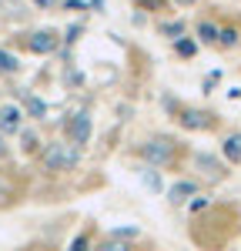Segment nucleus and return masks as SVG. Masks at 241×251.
I'll return each mask as SVG.
<instances>
[{
    "label": "nucleus",
    "instance_id": "obj_21",
    "mask_svg": "<svg viewBox=\"0 0 241 251\" xmlns=\"http://www.w3.org/2000/svg\"><path fill=\"white\" fill-rule=\"evenodd\" d=\"M218 84H221V71H211V74L204 77L201 87H204V94H215V87H218Z\"/></svg>",
    "mask_w": 241,
    "mask_h": 251
},
{
    "label": "nucleus",
    "instance_id": "obj_27",
    "mask_svg": "<svg viewBox=\"0 0 241 251\" xmlns=\"http://www.w3.org/2000/svg\"><path fill=\"white\" fill-rule=\"evenodd\" d=\"M228 97H231V100H241V87H231V91H228Z\"/></svg>",
    "mask_w": 241,
    "mask_h": 251
},
{
    "label": "nucleus",
    "instance_id": "obj_6",
    "mask_svg": "<svg viewBox=\"0 0 241 251\" xmlns=\"http://www.w3.org/2000/svg\"><path fill=\"white\" fill-rule=\"evenodd\" d=\"M201 188H204V184H201L198 177H178V181L168 188V204H171V208H181V204H188L191 198H198Z\"/></svg>",
    "mask_w": 241,
    "mask_h": 251
},
{
    "label": "nucleus",
    "instance_id": "obj_28",
    "mask_svg": "<svg viewBox=\"0 0 241 251\" xmlns=\"http://www.w3.org/2000/svg\"><path fill=\"white\" fill-rule=\"evenodd\" d=\"M91 3H94V7H97V10H104V0H91Z\"/></svg>",
    "mask_w": 241,
    "mask_h": 251
},
{
    "label": "nucleus",
    "instance_id": "obj_20",
    "mask_svg": "<svg viewBox=\"0 0 241 251\" xmlns=\"http://www.w3.org/2000/svg\"><path fill=\"white\" fill-rule=\"evenodd\" d=\"M111 238H120V241H134V238H141V228H114V231H111Z\"/></svg>",
    "mask_w": 241,
    "mask_h": 251
},
{
    "label": "nucleus",
    "instance_id": "obj_23",
    "mask_svg": "<svg viewBox=\"0 0 241 251\" xmlns=\"http://www.w3.org/2000/svg\"><path fill=\"white\" fill-rule=\"evenodd\" d=\"M20 141H24V151H34V148H37V134H34V131H27V127L20 131Z\"/></svg>",
    "mask_w": 241,
    "mask_h": 251
},
{
    "label": "nucleus",
    "instance_id": "obj_7",
    "mask_svg": "<svg viewBox=\"0 0 241 251\" xmlns=\"http://www.w3.org/2000/svg\"><path fill=\"white\" fill-rule=\"evenodd\" d=\"M24 107L20 104H0V134H20L24 131Z\"/></svg>",
    "mask_w": 241,
    "mask_h": 251
},
{
    "label": "nucleus",
    "instance_id": "obj_19",
    "mask_svg": "<svg viewBox=\"0 0 241 251\" xmlns=\"http://www.w3.org/2000/svg\"><path fill=\"white\" fill-rule=\"evenodd\" d=\"M97 251H134L131 248V241H120V238H107V241H100Z\"/></svg>",
    "mask_w": 241,
    "mask_h": 251
},
{
    "label": "nucleus",
    "instance_id": "obj_26",
    "mask_svg": "<svg viewBox=\"0 0 241 251\" xmlns=\"http://www.w3.org/2000/svg\"><path fill=\"white\" fill-rule=\"evenodd\" d=\"M171 3H174V7H194L198 0H171Z\"/></svg>",
    "mask_w": 241,
    "mask_h": 251
},
{
    "label": "nucleus",
    "instance_id": "obj_1",
    "mask_svg": "<svg viewBox=\"0 0 241 251\" xmlns=\"http://www.w3.org/2000/svg\"><path fill=\"white\" fill-rule=\"evenodd\" d=\"M138 154L147 168H158V171L161 168H171L174 157H178V141L164 137V134H154V137H147V141L138 144Z\"/></svg>",
    "mask_w": 241,
    "mask_h": 251
},
{
    "label": "nucleus",
    "instance_id": "obj_22",
    "mask_svg": "<svg viewBox=\"0 0 241 251\" xmlns=\"http://www.w3.org/2000/svg\"><path fill=\"white\" fill-rule=\"evenodd\" d=\"M67 251H91V238H87V234H77V238L71 241V248H67Z\"/></svg>",
    "mask_w": 241,
    "mask_h": 251
},
{
    "label": "nucleus",
    "instance_id": "obj_15",
    "mask_svg": "<svg viewBox=\"0 0 241 251\" xmlns=\"http://www.w3.org/2000/svg\"><path fill=\"white\" fill-rule=\"evenodd\" d=\"M184 208H188L191 218H198V214H204V211H211V208H215V198H211V194H198V198H191Z\"/></svg>",
    "mask_w": 241,
    "mask_h": 251
},
{
    "label": "nucleus",
    "instance_id": "obj_17",
    "mask_svg": "<svg viewBox=\"0 0 241 251\" xmlns=\"http://www.w3.org/2000/svg\"><path fill=\"white\" fill-rule=\"evenodd\" d=\"M134 7L138 10H151V14H161V10L168 14L171 10V0H134Z\"/></svg>",
    "mask_w": 241,
    "mask_h": 251
},
{
    "label": "nucleus",
    "instance_id": "obj_24",
    "mask_svg": "<svg viewBox=\"0 0 241 251\" xmlns=\"http://www.w3.org/2000/svg\"><path fill=\"white\" fill-rule=\"evenodd\" d=\"M67 7H71V10H87V3H84V0H67Z\"/></svg>",
    "mask_w": 241,
    "mask_h": 251
},
{
    "label": "nucleus",
    "instance_id": "obj_11",
    "mask_svg": "<svg viewBox=\"0 0 241 251\" xmlns=\"http://www.w3.org/2000/svg\"><path fill=\"white\" fill-rule=\"evenodd\" d=\"M218 20L211 17H201L198 24H194V40H198L201 47H218Z\"/></svg>",
    "mask_w": 241,
    "mask_h": 251
},
{
    "label": "nucleus",
    "instance_id": "obj_10",
    "mask_svg": "<svg viewBox=\"0 0 241 251\" xmlns=\"http://www.w3.org/2000/svg\"><path fill=\"white\" fill-rule=\"evenodd\" d=\"M218 151H221V157H224L231 168H241V131H231V134L221 137Z\"/></svg>",
    "mask_w": 241,
    "mask_h": 251
},
{
    "label": "nucleus",
    "instance_id": "obj_9",
    "mask_svg": "<svg viewBox=\"0 0 241 251\" xmlns=\"http://www.w3.org/2000/svg\"><path fill=\"white\" fill-rule=\"evenodd\" d=\"M241 47V24H221L218 27V47L215 50H224V54H231V50H238Z\"/></svg>",
    "mask_w": 241,
    "mask_h": 251
},
{
    "label": "nucleus",
    "instance_id": "obj_14",
    "mask_svg": "<svg viewBox=\"0 0 241 251\" xmlns=\"http://www.w3.org/2000/svg\"><path fill=\"white\" fill-rule=\"evenodd\" d=\"M138 174H141V181H144L147 191H154V194L164 191V177H161L158 168H147V164H144V171H138Z\"/></svg>",
    "mask_w": 241,
    "mask_h": 251
},
{
    "label": "nucleus",
    "instance_id": "obj_25",
    "mask_svg": "<svg viewBox=\"0 0 241 251\" xmlns=\"http://www.w3.org/2000/svg\"><path fill=\"white\" fill-rule=\"evenodd\" d=\"M34 3H37L40 10H50V7H54V3H57V0H34Z\"/></svg>",
    "mask_w": 241,
    "mask_h": 251
},
{
    "label": "nucleus",
    "instance_id": "obj_12",
    "mask_svg": "<svg viewBox=\"0 0 241 251\" xmlns=\"http://www.w3.org/2000/svg\"><path fill=\"white\" fill-rule=\"evenodd\" d=\"M158 34H161V37H168L171 44H174L178 37H184V34H188V20H184V17L161 20V24H158Z\"/></svg>",
    "mask_w": 241,
    "mask_h": 251
},
{
    "label": "nucleus",
    "instance_id": "obj_3",
    "mask_svg": "<svg viewBox=\"0 0 241 251\" xmlns=\"http://www.w3.org/2000/svg\"><path fill=\"white\" fill-rule=\"evenodd\" d=\"M174 121H178L184 131H191V134H204V131H218L221 127V114L208 111V107H184L181 104Z\"/></svg>",
    "mask_w": 241,
    "mask_h": 251
},
{
    "label": "nucleus",
    "instance_id": "obj_16",
    "mask_svg": "<svg viewBox=\"0 0 241 251\" xmlns=\"http://www.w3.org/2000/svg\"><path fill=\"white\" fill-rule=\"evenodd\" d=\"M24 104H27V114L30 117H44L47 114V104H44V100H40V97H34V94H24Z\"/></svg>",
    "mask_w": 241,
    "mask_h": 251
},
{
    "label": "nucleus",
    "instance_id": "obj_5",
    "mask_svg": "<svg viewBox=\"0 0 241 251\" xmlns=\"http://www.w3.org/2000/svg\"><path fill=\"white\" fill-rule=\"evenodd\" d=\"M64 131H67V141H71V144L84 148V144L91 141V134H94V121H91V114H87V111H77V114L67 117Z\"/></svg>",
    "mask_w": 241,
    "mask_h": 251
},
{
    "label": "nucleus",
    "instance_id": "obj_13",
    "mask_svg": "<svg viewBox=\"0 0 241 251\" xmlns=\"http://www.w3.org/2000/svg\"><path fill=\"white\" fill-rule=\"evenodd\" d=\"M171 47H174V54H178L181 60H194V57H198V50H201V44H198L194 37H191V34L178 37L174 44H171Z\"/></svg>",
    "mask_w": 241,
    "mask_h": 251
},
{
    "label": "nucleus",
    "instance_id": "obj_4",
    "mask_svg": "<svg viewBox=\"0 0 241 251\" xmlns=\"http://www.w3.org/2000/svg\"><path fill=\"white\" fill-rule=\"evenodd\" d=\"M191 164H194V171H201L204 181H228L231 177V164L218 154H208V151H194Z\"/></svg>",
    "mask_w": 241,
    "mask_h": 251
},
{
    "label": "nucleus",
    "instance_id": "obj_8",
    "mask_svg": "<svg viewBox=\"0 0 241 251\" xmlns=\"http://www.w3.org/2000/svg\"><path fill=\"white\" fill-rule=\"evenodd\" d=\"M57 44H60L57 30H34V34L27 37V47H30L34 54H40V57L54 54V50H57Z\"/></svg>",
    "mask_w": 241,
    "mask_h": 251
},
{
    "label": "nucleus",
    "instance_id": "obj_18",
    "mask_svg": "<svg viewBox=\"0 0 241 251\" xmlns=\"http://www.w3.org/2000/svg\"><path fill=\"white\" fill-rule=\"evenodd\" d=\"M17 71H20V60L7 50H0V74H17Z\"/></svg>",
    "mask_w": 241,
    "mask_h": 251
},
{
    "label": "nucleus",
    "instance_id": "obj_29",
    "mask_svg": "<svg viewBox=\"0 0 241 251\" xmlns=\"http://www.w3.org/2000/svg\"><path fill=\"white\" fill-rule=\"evenodd\" d=\"M3 151H7V148H3V137H0V154H3Z\"/></svg>",
    "mask_w": 241,
    "mask_h": 251
},
{
    "label": "nucleus",
    "instance_id": "obj_2",
    "mask_svg": "<svg viewBox=\"0 0 241 251\" xmlns=\"http://www.w3.org/2000/svg\"><path fill=\"white\" fill-rule=\"evenodd\" d=\"M40 164L47 171H74L80 164V148L71 141H54L40 151Z\"/></svg>",
    "mask_w": 241,
    "mask_h": 251
}]
</instances>
